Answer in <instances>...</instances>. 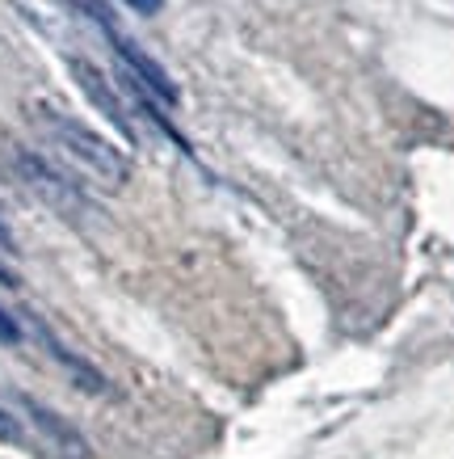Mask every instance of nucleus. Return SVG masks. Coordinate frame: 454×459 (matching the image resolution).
Masks as SVG:
<instances>
[{"instance_id": "nucleus-4", "label": "nucleus", "mask_w": 454, "mask_h": 459, "mask_svg": "<svg viewBox=\"0 0 454 459\" xmlns=\"http://www.w3.org/2000/svg\"><path fill=\"white\" fill-rule=\"evenodd\" d=\"M68 68H72V76H76V84L84 89V98L93 101L97 110L106 114V118H110V123L126 135V140H135V126H131V114H126V106L118 101V93L110 89V81H106V72L93 68L89 59H68Z\"/></svg>"}, {"instance_id": "nucleus-9", "label": "nucleus", "mask_w": 454, "mask_h": 459, "mask_svg": "<svg viewBox=\"0 0 454 459\" xmlns=\"http://www.w3.org/2000/svg\"><path fill=\"white\" fill-rule=\"evenodd\" d=\"M123 4H131V9L143 13V17H151V13H160V9H165V0H123Z\"/></svg>"}, {"instance_id": "nucleus-5", "label": "nucleus", "mask_w": 454, "mask_h": 459, "mask_svg": "<svg viewBox=\"0 0 454 459\" xmlns=\"http://www.w3.org/2000/svg\"><path fill=\"white\" fill-rule=\"evenodd\" d=\"M17 169H21V178L39 190L51 207H59V211H68V215H76V211L84 207V198H81V190L72 186L64 173H56V169L47 165V160H39L34 152H21L17 156Z\"/></svg>"}, {"instance_id": "nucleus-6", "label": "nucleus", "mask_w": 454, "mask_h": 459, "mask_svg": "<svg viewBox=\"0 0 454 459\" xmlns=\"http://www.w3.org/2000/svg\"><path fill=\"white\" fill-rule=\"evenodd\" d=\"M72 4H76V9H81L84 17H93V22H97L101 30H106V34L114 30V13L106 9V4H101V0H72Z\"/></svg>"}, {"instance_id": "nucleus-7", "label": "nucleus", "mask_w": 454, "mask_h": 459, "mask_svg": "<svg viewBox=\"0 0 454 459\" xmlns=\"http://www.w3.org/2000/svg\"><path fill=\"white\" fill-rule=\"evenodd\" d=\"M26 430H21V421L9 413V409H0V443H21Z\"/></svg>"}, {"instance_id": "nucleus-3", "label": "nucleus", "mask_w": 454, "mask_h": 459, "mask_svg": "<svg viewBox=\"0 0 454 459\" xmlns=\"http://www.w3.org/2000/svg\"><path fill=\"white\" fill-rule=\"evenodd\" d=\"M21 409H26L30 421L39 426L42 443L51 446L59 459H89V443L81 438V430H76V426H68L56 409H47V404L34 401V396H21Z\"/></svg>"}, {"instance_id": "nucleus-10", "label": "nucleus", "mask_w": 454, "mask_h": 459, "mask_svg": "<svg viewBox=\"0 0 454 459\" xmlns=\"http://www.w3.org/2000/svg\"><path fill=\"white\" fill-rule=\"evenodd\" d=\"M0 249L13 253V237H9V228H4V223H0Z\"/></svg>"}, {"instance_id": "nucleus-2", "label": "nucleus", "mask_w": 454, "mask_h": 459, "mask_svg": "<svg viewBox=\"0 0 454 459\" xmlns=\"http://www.w3.org/2000/svg\"><path fill=\"white\" fill-rule=\"evenodd\" d=\"M110 42H114V51H118V59L126 64V76H131V81H135L148 98H160L165 106H177V84H173V76H168L156 59L143 56V51H139L135 42L126 39L118 26L110 30Z\"/></svg>"}, {"instance_id": "nucleus-8", "label": "nucleus", "mask_w": 454, "mask_h": 459, "mask_svg": "<svg viewBox=\"0 0 454 459\" xmlns=\"http://www.w3.org/2000/svg\"><path fill=\"white\" fill-rule=\"evenodd\" d=\"M0 342H21V325L4 307H0Z\"/></svg>"}, {"instance_id": "nucleus-1", "label": "nucleus", "mask_w": 454, "mask_h": 459, "mask_svg": "<svg viewBox=\"0 0 454 459\" xmlns=\"http://www.w3.org/2000/svg\"><path fill=\"white\" fill-rule=\"evenodd\" d=\"M30 118L39 126L42 143L81 181H89L97 190H110V195L131 181V160H126L106 135H97L93 126L76 123L72 114L51 110V106H30Z\"/></svg>"}]
</instances>
